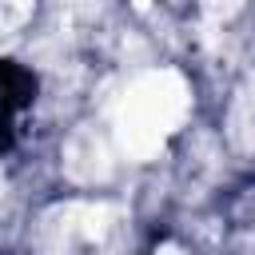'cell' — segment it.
Returning a JSON list of instances; mask_svg holds the SVG:
<instances>
[{
    "instance_id": "cell-1",
    "label": "cell",
    "mask_w": 255,
    "mask_h": 255,
    "mask_svg": "<svg viewBox=\"0 0 255 255\" xmlns=\"http://www.w3.org/2000/svg\"><path fill=\"white\" fill-rule=\"evenodd\" d=\"M187 108H191V92L175 68H151V72L135 76L112 112L116 147L135 163L155 159L159 147L167 143V135L183 124Z\"/></svg>"
},
{
    "instance_id": "cell-2",
    "label": "cell",
    "mask_w": 255,
    "mask_h": 255,
    "mask_svg": "<svg viewBox=\"0 0 255 255\" xmlns=\"http://www.w3.org/2000/svg\"><path fill=\"white\" fill-rule=\"evenodd\" d=\"M64 171L80 183H96V179H108L112 175V159H108V147L104 139L92 131V128H80L68 143H64Z\"/></svg>"
},
{
    "instance_id": "cell-3",
    "label": "cell",
    "mask_w": 255,
    "mask_h": 255,
    "mask_svg": "<svg viewBox=\"0 0 255 255\" xmlns=\"http://www.w3.org/2000/svg\"><path fill=\"white\" fill-rule=\"evenodd\" d=\"M227 135L239 151H255V76H247L227 108Z\"/></svg>"
},
{
    "instance_id": "cell-4",
    "label": "cell",
    "mask_w": 255,
    "mask_h": 255,
    "mask_svg": "<svg viewBox=\"0 0 255 255\" xmlns=\"http://www.w3.org/2000/svg\"><path fill=\"white\" fill-rule=\"evenodd\" d=\"M112 223H116V207H108V203H68L64 207V231L80 235L88 243L104 239Z\"/></svg>"
},
{
    "instance_id": "cell-5",
    "label": "cell",
    "mask_w": 255,
    "mask_h": 255,
    "mask_svg": "<svg viewBox=\"0 0 255 255\" xmlns=\"http://www.w3.org/2000/svg\"><path fill=\"white\" fill-rule=\"evenodd\" d=\"M155 255H183V251H179L175 243H159V251H155Z\"/></svg>"
}]
</instances>
